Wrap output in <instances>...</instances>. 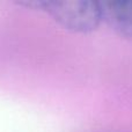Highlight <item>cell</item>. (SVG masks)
Segmentation results:
<instances>
[{"instance_id": "cell-2", "label": "cell", "mask_w": 132, "mask_h": 132, "mask_svg": "<svg viewBox=\"0 0 132 132\" xmlns=\"http://www.w3.org/2000/svg\"><path fill=\"white\" fill-rule=\"evenodd\" d=\"M103 21L119 37L132 42V0L101 2Z\"/></svg>"}, {"instance_id": "cell-1", "label": "cell", "mask_w": 132, "mask_h": 132, "mask_svg": "<svg viewBox=\"0 0 132 132\" xmlns=\"http://www.w3.org/2000/svg\"><path fill=\"white\" fill-rule=\"evenodd\" d=\"M21 5L46 12L58 24L72 32H92L103 21L101 2L93 0L27 1Z\"/></svg>"}]
</instances>
